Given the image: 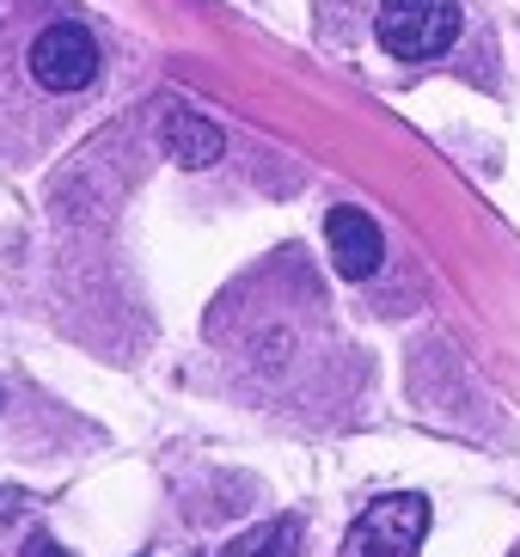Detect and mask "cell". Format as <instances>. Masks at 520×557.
I'll return each mask as SVG.
<instances>
[{"mask_svg":"<svg viewBox=\"0 0 520 557\" xmlns=\"http://www.w3.org/2000/svg\"><path fill=\"white\" fill-rule=\"evenodd\" d=\"M25 67H32V81L44 92L67 99V92H86L98 81L104 50H98V37L86 32L81 18H49L44 32L32 37V50H25Z\"/></svg>","mask_w":520,"mask_h":557,"instance_id":"1","label":"cell"},{"mask_svg":"<svg viewBox=\"0 0 520 557\" xmlns=\"http://www.w3.org/2000/svg\"><path fill=\"white\" fill-rule=\"evenodd\" d=\"M374 32H380V50L398 55V62L447 55L459 37V0H386Z\"/></svg>","mask_w":520,"mask_h":557,"instance_id":"2","label":"cell"},{"mask_svg":"<svg viewBox=\"0 0 520 557\" xmlns=\"http://www.w3.org/2000/svg\"><path fill=\"white\" fill-rule=\"evenodd\" d=\"M429 533V503L423 496H380L356 515L343 557H417Z\"/></svg>","mask_w":520,"mask_h":557,"instance_id":"3","label":"cell"},{"mask_svg":"<svg viewBox=\"0 0 520 557\" xmlns=\"http://www.w3.org/2000/svg\"><path fill=\"white\" fill-rule=\"evenodd\" d=\"M325 239H331V263L349 282H368L380 270V258H386V239H380V227L361 209H331Z\"/></svg>","mask_w":520,"mask_h":557,"instance_id":"4","label":"cell"},{"mask_svg":"<svg viewBox=\"0 0 520 557\" xmlns=\"http://www.w3.org/2000/svg\"><path fill=\"white\" fill-rule=\"evenodd\" d=\"M165 153L178 165H190V172L196 165H214L221 160V129L202 111H184L178 104V111H165Z\"/></svg>","mask_w":520,"mask_h":557,"instance_id":"5","label":"cell"},{"mask_svg":"<svg viewBox=\"0 0 520 557\" xmlns=\"http://www.w3.org/2000/svg\"><path fill=\"white\" fill-rule=\"evenodd\" d=\"M294 545H300V521L282 515V521H263L251 533H239L221 557H294Z\"/></svg>","mask_w":520,"mask_h":557,"instance_id":"6","label":"cell"},{"mask_svg":"<svg viewBox=\"0 0 520 557\" xmlns=\"http://www.w3.org/2000/svg\"><path fill=\"white\" fill-rule=\"evenodd\" d=\"M32 557H62V545H49V540H37V545H32Z\"/></svg>","mask_w":520,"mask_h":557,"instance_id":"7","label":"cell"}]
</instances>
